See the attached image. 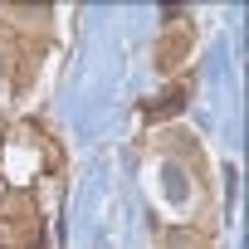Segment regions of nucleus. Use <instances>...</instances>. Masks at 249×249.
I'll use <instances>...</instances> for the list:
<instances>
[{
  "label": "nucleus",
  "instance_id": "7ed1b4c3",
  "mask_svg": "<svg viewBox=\"0 0 249 249\" xmlns=\"http://www.w3.org/2000/svg\"><path fill=\"white\" fill-rule=\"evenodd\" d=\"M157 249H215L205 230H191V225H166L157 230Z\"/></svg>",
  "mask_w": 249,
  "mask_h": 249
},
{
  "label": "nucleus",
  "instance_id": "f257e3e1",
  "mask_svg": "<svg viewBox=\"0 0 249 249\" xmlns=\"http://www.w3.org/2000/svg\"><path fill=\"white\" fill-rule=\"evenodd\" d=\"M39 234H44V215L35 191L25 186L5 191L0 196V249H39Z\"/></svg>",
  "mask_w": 249,
  "mask_h": 249
},
{
  "label": "nucleus",
  "instance_id": "20e7f679",
  "mask_svg": "<svg viewBox=\"0 0 249 249\" xmlns=\"http://www.w3.org/2000/svg\"><path fill=\"white\" fill-rule=\"evenodd\" d=\"M181 103H186V83H176L171 93H161V103H147L142 112H147V117H166V112H176Z\"/></svg>",
  "mask_w": 249,
  "mask_h": 249
},
{
  "label": "nucleus",
  "instance_id": "f03ea898",
  "mask_svg": "<svg viewBox=\"0 0 249 249\" xmlns=\"http://www.w3.org/2000/svg\"><path fill=\"white\" fill-rule=\"evenodd\" d=\"M191 44H196V30H191L186 10H166V25H161V39H157V69L176 73L191 59Z\"/></svg>",
  "mask_w": 249,
  "mask_h": 249
}]
</instances>
